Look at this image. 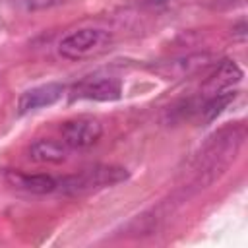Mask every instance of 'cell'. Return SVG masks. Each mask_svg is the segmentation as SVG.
<instances>
[{"instance_id":"cell-1","label":"cell","mask_w":248,"mask_h":248,"mask_svg":"<svg viewBox=\"0 0 248 248\" xmlns=\"http://www.w3.org/2000/svg\"><path fill=\"white\" fill-rule=\"evenodd\" d=\"M244 138H246L244 126L223 128L209 138V141L203 145V149L198 157L196 174H194L190 186H186L190 190V194L200 188H205L221 172H225V169L231 165V161H234Z\"/></svg>"},{"instance_id":"cell-2","label":"cell","mask_w":248,"mask_h":248,"mask_svg":"<svg viewBox=\"0 0 248 248\" xmlns=\"http://www.w3.org/2000/svg\"><path fill=\"white\" fill-rule=\"evenodd\" d=\"M128 178V170L116 165H95L79 172L56 178V192L62 196H81L99 188L114 186Z\"/></svg>"},{"instance_id":"cell-3","label":"cell","mask_w":248,"mask_h":248,"mask_svg":"<svg viewBox=\"0 0 248 248\" xmlns=\"http://www.w3.org/2000/svg\"><path fill=\"white\" fill-rule=\"evenodd\" d=\"M110 41H112V37L105 29L81 27V29H76V31H72L60 39L58 54L66 60H72V62L85 60V58H91V56L107 50Z\"/></svg>"},{"instance_id":"cell-4","label":"cell","mask_w":248,"mask_h":248,"mask_svg":"<svg viewBox=\"0 0 248 248\" xmlns=\"http://www.w3.org/2000/svg\"><path fill=\"white\" fill-rule=\"evenodd\" d=\"M215 64V56L209 52H192V54H184V56H176L165 62H155L149 66V70L157 76H161L163 79H182L188 78L207 66Z\"/></svg>"},{"instance_id":"cell-5","label":"cell","mask_w":248,"mask_h":248,"mask_svg":"<svg viewBox=\"0 0 248 248\" xmlns=\"http://www.w3.org/2000/svg\"><path fill=\"white\" fill-rule=\"evenodd\" d=\"M62 141L70 149H85L95 145L103 136V126L93 116H78L70 118L60 126Z\"/></svg>"},{"instance_id":"cell-6","label":"cell","mask_w":248,"mask_h":248,"mask_svg":"<svg viewBox=\"0 0 248 248\" xmlns=\"http://www.w3.org/2000/svg\"><path fill=\"white\" fill-rule=\"evenodd\" d=\"M122 95V83L110 76H89L78 81L72 91L70 99H89V101H116Z\"/></svg>"},{"instance_id":"cell-7","label":"cell","mask_w":248,"mask_h":248,"mask_svg":"<svg viewBox=\"0 0 248 248\" xmlns=\"http://www.w3.org/2000/svg\"><path fill=\"white\" fill-rule=\"evenodd\" d=\"M64 91H66V87L62 83H58V81H48V83H43V85L25 89L17 97V114L23 116L27 112H33V110L50 107V105H54L56 101L62 99Z\"/></svg>"},{"instance_id":"cell-8","label":"cell","mask_w":248,"mask_h":248,"mask_svg":"<svg viewBox=\"0 0 248 248\" xmlns=\"http://www.w3.org/2000/svg\"><path fill=\"white\" fill-rule=\"evenodd\" d=\"M6 182L12 188L29 192V194H52L56 192V178L50 174H29L21 170H6Z\"/></svg>"},{"instance_id":"cell-9","label":"cell","mask_w":248,"mask_h":248,"mask_svg":"<svg viewBox=\"0 0 248 248\" xmlns=\"http://www.w3.org/2000/svg\"><path fill=\"white\" fill-rule=\"evenodd\" d=\"M215 64H217L215 70L209 74V78L203 83V89L209 95L225 91V89H232V85H236L242 79V70L234 60L225 58V60L215 62Z\"/></svg>"},{"instance_id":"cell-10","label":"cell","mask_w":248,"mask_h":248,"mask_svg":"<svg viewBox=\"0 0 248 248\" xmlns=\"http://www.w3.org/2000/svg\"><path fill=\"white\" fill-rule=\"evenodd\" d=\"M27 157L35 163H62L68 157V145L64 141L41 138L27 147Z\"/></svg>"},{"instance_id":"cell-11","label":"cell","mask_w":248,"mask_h":248,"mask_svg":"<svg viewBox=\"0 0 248 248\" xmlns=\"http://www.w3.org/2000/svg\"><path fill=\"white\" fill-rule=\"evenodd\" d=\"M236 93L232 89H225V91H219V93H213L209 95L202 105H200V114L203 118V122H211L215 120L232 101H234Z\"/></svg>"},{"instance_id":"cell-12","label":"cell","mask_w":248,"mask_h":248,"mask_svg":"<svg viewBox=\"0 0 248 248\" xmlns=\"http://www.w3.org/2000/svg\"><path fill=\"white\" fill-rule=\"evenodd\" d=\"M244 29H246V23H244V19H242V21L238 23V29H236L234 33H236L240 39H244V37H246V31H244Z\"/></svg>"}]
</instances>
